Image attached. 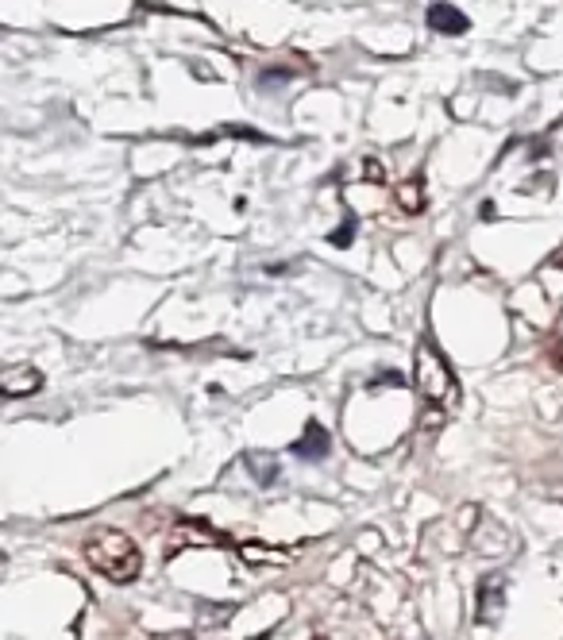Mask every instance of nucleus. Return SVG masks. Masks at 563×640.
Returning <instances> with one entry per match:
<instances>
[{
	"mask_svg": "<svg viewBox=\"0 0 563 640\" xmlns=\"http://www.w3.org/2000/svg\"><path fill=\"white\" fill-rule=\"evenodd\" d=\"M85 560L93 571H101L108 583H135L139 579V571H143V552H139V544H135L128 533H120V529H93L89 540H85Z\"/></svg>",
	"mask_w": 563,
	"mask_h": 640,
	"instance_id": "f257e3e1",
	"label": "nucleus"
},
{
	"mask_svg": "<svg viewBox=\"0 0 563 640\" xmlns=\"http://www.w3.org/2000/svg\"><path fill=\"white\" fill-rule=\"evenodd\" d=\"M417 390H421V398L436 405V409H456L459 405V382L452 367H448V359L429 344V340H421L417 347Z\"/></svg>",
	"mask_w": 563,
	"mask_h": 640,
	"instance_id": "f03ea898",
	"label": "nucleus"
},
{
	"mask_svg": "<svg viewBox=\"0 0 563 640\" xmlns=\"http://www.w3.org/2000/svg\"><path fill=\"white\" fill-rule=\"evenodd\" d=\"M43 382H47V378H43L39 367H31V363H12V367L0 371V398L4 401L31 398V394L43 390Z\"/></svg>",
	"mask_w": 563,
	"mask_h": 640,
	"instance_id": "7ed1b4c3",
	"label": "nucleus"
},
{
	"mask_svg": "<svg viewBox=\"0 0 563 640\" xmlns=\"http://www.w3.org/2000/svg\"><path fill=\"white\" fill-rule=\"evenodd\" d=\"M328 448H332V436H328V428L317 425V421H309V425H305V432H301V436L294 440V455L309 459V463L324 459V455H328Z\"/></svg>",
	"mask_w": 563,
	"mask_h": 640,
	"instance_id": "20e7f679",
	"label": "nucleus"
},
{
	"mask_svg": "<svg viewBox=\"0 0 563 640\" xmlns=\"http://www.w3.org/2000/svg\"><path fill=\"white\" fill-rule=\"evenodd\" d=\"M425 20H429V27L432 31H440V35H463V31L471 27V20L459 12L456 4H448V0H436Z\"/></svg>",
	"mask_w": 563,
	"mask_h": 640,
	"instance_id": "39448f33",
	"label": "nucleus"
},
{
	"mask_svg": "<svg viewBox=\"0 0 563 640\" xmlns=\"http://www.w3.org/2000/svg\"><path fill=\"white\" fill-rule=\"evenodd\" d=\"M502 579H486L483 590H479V617L483 621H490V617H498V610H502Z\"/></svg>",
	"mask_w": 563,
	"mask_h": 640,
	"instance_id": "423d86ee",
	"label": "nucleus"
},
{
	"mask_svg": "<svg viewBox=\"0 0 563 640\" xmlns=\"http://www.w3.org/2000/svg\"><path fill=\"white\" fill-rule=\"evenodd\" d=\"M398 205H402L409 216H417L421 209H425V189H421V178L402 182V189H398Z\"/></svg>",
	"mask_w": 563,
	"mask_h": 640,
	"instance_id": "0eeeda50",
	"label": "nucleus"
},
{
	"mask_svg": "<svg viewBox=\"0 0 563 640\" xmlns=\"http://www.w3.org/2000/svg\"><path fill=\"white\" fill-rule=\"evenodd\" d=\"M351 240H355V220L348 216V220L328 236V243H332V247H351Z\"/></svg>",
	"mask_w": 563,
	"mask_h": 640,
	"instance_id": "6e6552de",
	"label": "nucleus"
},
{
	"mask_svg": "<svg viewBox=\"0 0 563 640\" xmlns=\"http://www.w3.org/2000/svg\"><path fill=\"white\" fill-rule=\"evenodd\" d=\"M263 459H267V455H251L247 463H251V467L259 471V479L270 482V479H274V475H278V463H263Z\"/></svg>",
	"mask_w": 563,
	"mask_h": 640,
	"instance_id": "1a4fd4ad",
	"label": "nucleus"
},
{
	"mask_svg": "<svg viewBox=\"0 0 563 640\" xmlns=\"http://www.w3.org/2000/svg\"><path fill=\"white\" fill-rule=\"evenodd\" d=\"M552 367H556V371H563V336L556 340V347H552Z\"/></svg>",
	"mask_w": 563,
	"mask_h": 640,
	"instance_id": "9d476101",
	"label": "nucleus"
},
{
	"mask_svg": "<svg viewBox=\"0 0 563 640\" xmlns=\"http://www.w3.org/2000/svg\"><path fill=\"white\" fill-rule=\"evenodd\" d=\"M363 174H371L375 182H382V166H378V162H367V166H363Z\"/></svg>",
	"mask_w": 563,
	"mask_h": 640,
	"instance_id": "9b49d317",
	"label": "nucleus"
}]
</instances>
